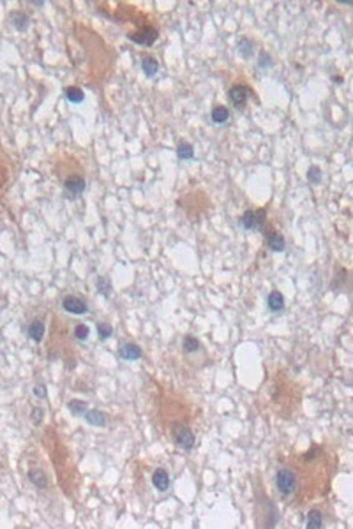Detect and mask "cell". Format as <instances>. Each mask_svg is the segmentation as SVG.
<instances>
[{
	"label": "cell",
	"mask_w": 353,
	"mask_h": 529,
	"mask_svg": "<svg viewBox=\"0 0 353 529\" xmlns=\"http://www.w3.org/2000/svg\"><path fill=\"white\" fill-rule=\"evenodd\" d=\"M267 219V210L265 208H251L245 210L244 216L238 219L240 226L247 231H261Z\"/></svg>",
	"instance_id": "6da1fadb"
},
{
	"label": "cell",
	"mask_w": 353,
	"mask_h": 529,
	"mask_svg": "<svg viewBox=\"0 0 353 529\" xmlns=\"http://www.w3.org/2000/svg\"><path fill=\"white\" fill-rule=\"evenodd\" d=\"M276 489L279 490L283 497H288L295 492L297 489V475L293 469L290 468H283L278 471L276 475Z\"/></svg>",
	"instance_id": "7a4b0ae2"
},
{
	"label": "cell",
	"mask_w": 353,
	"mask_h": 529,
	"mask_svg": "<svg viewBox=\"0 0 353 529\" xmlns=\"http://www.w3.org/2000/svg\"><path fill=\"white\" fill-rule=\"evenodd\" d=\"M171 432H173V441L175 445L181 450L189 452L193 447H195V434L193 431L184 424H173L171 425Z\"/></svg>",
	"instance_id": "3957f363"
},
{
	"label": "cell",
	"mask_w": 353,
	"mask_h": 529,
	"mask_svg": "<svg viewBox=\"0 0 353 529\" xmlns=\"http://www.w3.org/2000/svg\"><path fill=\"white\" fill-rule=\"evenodd\" d=\"M62 307H64L65 312L76 314V316H81V314L89 312V305H86L81 298H78V296H74V295L64 296V298H62Z\"/></svg>",
	"instance_id": "277c9868"
},
{
	"label": "cell",
	"mask_w": 353,
	"mask_h": 529,
	"mask_svg": "<svg viewBox=\"0 0 353 529\" xmlns=\"http://www.w3.org/2000/svg\"><path fill=\"white\" fill-rule=\"evenodd\" d=\"M228 97H230V102L233 104V108L242 110L249 99V88L244 85H235L228 92Z\"/></svg>",
	"instance_id": "5b68a950"
},
{
	"label": "cell",
	"mask_w": 353,
	"mask_h": 529,
	"mask_svg": "<svg viewBox=\"0 0 353 529\" xmlns=\"http://www.w3.org/2000/svg\"><path fill=\"white\" fill-rule=\"evenodd\" d=\"M129 39L134 44H141V46H152L157 39V30L152 29V27H145L143 30H138V32L131 34Z\"/></svg>",
	"instance_id": "8992f818"
},
{
	"label": "cell",
	"mask_w": 353,
	"mask_h": 529,
	"mask_svg": "<svg viewBox=\"0 0 353 529\" xmlns=\"http://www.w3.org/2000/svg\"><path fill=\"white\" fill-rule=\"evenodd\" d=\"M64 189H65V194L76 198V196H79L83 191H85V178L79 175L67 176L64 182Z\"/></svg>",
	"instance_id": "52a82bcc"
},
{
	"label": "cell",
	"mask_w": 353,
	"mask_h": 529,
	"mask_svg": "<svg viewBox=\"0 0 353 529\" xmlns=\"http://www.w3.org/2000/svg\"><path fill=\"white\" fill-rule=\"evenodd\" d=\"M152 485L157 492H166L169 489V475L164 468H157L152 473Z\"/></svg>",
	"instance_id": "ba28073f"
},
{
	"label": "cell",
	"mask_w": 353,
	"mask_h": 529,
	"mask_svg": "<svg viewBox=\"0 0 353 529\" xmlns=\"http://www.w3.org/2000/svg\"><path fill=\"white\" fill-rule=\"evenodd\" d=\"M119 355L122 360H138V358H141V349L134 342H127V344L120 346Z\"/></svg>",
	"instance_id": "9c48e42d"
},
{
	"label": "cell",
	"mask_w": 353,
	"mask_h": 529,
	"mask_svg": "<svg viewBox=\"0 0 353 529\" xmlns=\"http://www.w3.org/2000/svg\"><path fill=\"white\" fill-rule=\"evenodd\" d=\"M267 245L272 252H283L286 249L285 237L278 231H271V233H267Z\"/></svg>",
	"instance_id": "30bf717a"
},
{
	"label": "cell",
	"mask_w": 353,
	"mask_h": 529,
	"mask_svg": "<svg viewBox=\"0 0 353 529\" xmlns=\"http://www.w3.org/2000/svg\"><path fill=\"white\" fill-rule=\"evenodd\" d=\"M83 418H85L86 424L94 425V427H105L106 425V414L99 409H86Z\"/></svg>",
	"instance_id": "8fae6325"
},
{
	"label": "cell",
	"mask_w": 353,
	"mask_h": 529,
	"mask_svg": "<svg viewBox=\"0 0 353 529\" xmlns=\"http://www.w3.org/2000/svg\"><path fill=\"white\" fill-rule=\"evenodd\" d=\"M27 334H29V337L32 339L34 342H43L44 339V323L41 320H34L32 323L29 325V328H27Z\"/></svg>",
	"instance_id": "7c38bea8"
},
{
	"label": "cell",
	"mask_w": 353,
	"mask_h": 529,
	"mask_svg": "<svg viewBox=\"0 0 353 529\" xmlns=\"http://www.w3.org/2000/svg\"><path fill=\"white\" fill-rule=\"evenodd\" d=\"M267 307L271 312H281L285 309V296L279 291H272L267 296Z\"/></svg>",
	"instance_id": "4fadbf2b"
},
{
	"label": "cell",
	"mask_w": 353,
	"mask_h": 529,
	"mask_svg": "<svg viewBox=\"0 0 353 529\" xmlns=\"http://www.w3.org/2000/svg\"><path fill=\"white\" fill-rule=\"evenodd\" d=\"M306 527L307 529H321L323 527V513L316 508L307 511V522H306Z\"/></svg>",
	"instance_id": "5bb4252c"
},
{
	"label": "cell",
	"mask_w": 353,
	"mask_h": 529,
	"mask_svg": "<svg viewBox=\"0 0 353 529\" xmlns=\"http://www.w3.org/2000/svg\"><path fill=\"white\" fill-rule=\"evenodd\" d=\"M11 25L15 27L16 30H20V32H25V30L30 27V18L25 15V13L18 11V13H15V15H11Z\"/></svg>",
	"instance_id": "9a60e30c"
},
{
	"label": "cell",
	"mask_w": 353,
	"mask_h": 529,
	"mask_svg": "<svg viewBox=\"0 0 353 529\" xmlns=\"http://www.w3.org/2000/svg\"><path fill=\"white\" fill-rule=\"evenodd\" d=\"M210 120L214 124H217V126H223V124H226L230 120V112H228L226 106H216L212 110V113H210Z\"/></svg>",
	"instance_id": "2e32d148"
},
{
	"label": "cell",
	"mask_w": 353,
	"mask_h": 529,
	"mask_svg": "<svg viewBox=\"0 0 353 529\" xmlns=\"http://www.w3.org/2000/svg\"><path fill=\"white\" fill-rule=\"evenodd\" d=\"M141 71L145 72L147 78H154L159 71V62L155 60L154 57H145L143 60H141Z\"/></svg>",
	"instance_id": "e0dca14e"
},
{
	"label": "cell",
	"mask_w": 353,
	"mask_h": 529,
	"mask_svg": "<svg viewBox=\"0 0 353 529\" xmlns=\"http://www.w3.org/2000/svg\"><path fill=\"white\" fill-rule=\"evenodd\" d=\"M29 480H30V483H34V485L37 487V489H46L48 487L46 475H44L41 469H32V471H29Z\"/></svg>",
	"instance_id": "ac0fdd59"
},
{
	"label": "cell",
	"mask_w": 353,
	"mask_h": 529,
	"mask_svg": "<svg viewBox=\"0 0 353 529\" xmlns=\"http://www.w3.org/2000/svg\"><path fill=\"white\" fill-rule=\"evenodd\" d=\"M67 409L71 411L74 416H83V414L86 413V409H89V404L85 402V400H79V399H72L67 402Z\"/></svg>",
	"instance_id": "d6986e66"
},
{
	"label": "cell",
	"mask_w": 353,
	"mask_h": 529,
	"mask_svg": "<svg viewBox=\"0 0 353 529\" xmlns=\"http://www.w3.org/2000/svg\"><path fill=\"white\" fill-rule=\"evenodd\" d=\"M176 155L179 159H184V161H189V159L195 157V147L188 141H182L179 147H176Z\"/></svg>",
	"instance_id": "ffe728a7"
},
{
	"label": "cell",
	"mask_w": 353,
	"mask_h": 529,
	"mask_svg": "<svg viewBox=\"0 0 353 529\" xmlns=\"http://www.w3.org/2000/svg\"><path fill=\"white\" fill-rule=\"evenodd\" d=\"M200 348H202V344H200L198 339L193 337V335H186L184 341H182V349H184L186 353H196L200 351Z\"/></svg>",
	"instance_id": "44dd1931"
},
{
	"label": "cell",
	"mask_w": 353,
	"mask_h": 529,
	"mask_svg": "<svg viewBox=\"0 0 353 529\" xmlns=\"http://www.w3.org/2000/svg\"><path fill=\"white\" fill-rule=\"evenodd\" d=\"M65 97H67V101L79 104V102H83V99H85V94H83V90L78 88V86H71V88L65 90Z\"/></svg>",
	"instance_id": "7402d4cb"
},
{
	"label": "cell",
	"mask_w": 353,
	"mask_h": 529,
	"mask_svg": "<svg viewBox=\"0 0 353 529\" xmlns=\"http://www.w3.org/2000/svg\"><path fill=\"white\" fill-rule=\"evenodd\" d=\"M252 51H254V43H252L251 39H247V37L240 39V43H238V53L244 58H249L252 55Z\"/></svg>",
	"instance_id": "603a6c76"
},
{
	"label": "cell",
	"mask_w": 353,
	"mask_h": 529,
	"mask_svg": "<svg viewBox=\"0 0 353 529\" xmlns=\"http://www.w3.org/2000/svg\"><path fill=\"white\" fill-rule=\"evenodd\" d=\"M89 335H91V328L86 327V325L79 323L74 327V337L78 339V341H86L89 339Z\"/></svg>",
	"instance_id": "cb8c5ba5"
},
{
	"label": "cell",
	"mask_w": 353,
	"mask_h": 529,
	"mask_svg": "<svg viewBox=\"0 0 353 529\" xmlns=\"http://www.w3.org/2000/svg\"><path fill=\"white\" fill-rule=\"evenodd\" d=\"M113 334V328L110 323H99L98 325V335L101 341H106V339H110Z\"/></svg>",
	"instance_id": "d4e9b609"
},
{
	"label": "cell",
	"mask_w": 353,
	"mask_h": 529,
	"mask_svg": "<svg viewBox=\"0 0 353 529\" xmlns=\"http://www.w3.org/2000/svg\"><path fill=\"white\" fill-rule=\"evenodd\" d=\"M307 180H309L311 184H320L321 182V169L318 168V166H311V168L307 169Z\"/></svg>",
	"instance_id": "484cf974"
},
{
	"label": "cell",
	"mask_w": 353,
	"mask_h": 529,
	"mask_svg": "<svg viewBox=\"0 0 353 529\" xmlns=\"http://www.w3.org/2000/svg\"><path fill=\"white\" fill-rule=\"evenodd\" d=\"M98 289H99V293H103L105 296H108L110 291H112V284H110V281L106 277H99L98 279Z\"/></svg>",
	"instance_id": "4316f807"
},
{
	"label": "cell",
	"mask_w": 353,
	"mask_h": 529,
	"mask_svg": "<svg viewBox=\"0 0 353 529\" xmlns=\"http://www.w3.org/2000/svg\"><path fill=\"white\" fill-rule=\"evenodd\" d=\"M44 418V411L41 409V407H34L32 413H30V420H32L34 425H39L41 421H43Z\"/></svg>",
	"instance_id": "83f0119b"
},
{
	"label": "cell",
	"mask_w": 353,
	"mask_h": 529,
	"mask_svg": "<svg viewBox=\"0 0 353 529\" xmlns=\"http://www.w3.org/2000/svg\"><path fill=\"white\" fill-rule=\"evenodd\" d=\"M258 65H259V67H261V69H267L269 65H272V57L267 53V51H263V53H259Z\"/></svg>",
	"instance_id": "f1b7e54d"
},
{
	"label": "cell",
	"mask_w": 353,
	"mask_h": 529,
	"mask_svg": "<svg viewBox=\"0 0 353 529\" xmlns=\"http://www.w3.org/2000/svg\"><path fill=\"white\" fill-rule=\"evenodd\" d=\"M34 395L37 399H46V386L44 385H36L34 386Z\"/></svg>",
	"instance_id": "f546056e"
}]
</instances>
